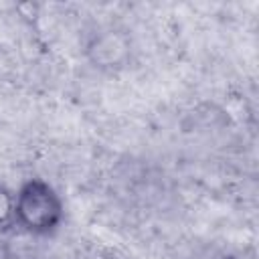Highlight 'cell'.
Wrapping results in <instances>:
<instances>
[{
	"label": "cell",
	"instance_id": "3957f363",
	"mask_svg": "<svg viewBox=\"0 0 259 259\" xmlns=\"http://www.w3.org/2000/svg\"><path fill=\"white\" fill-rule=\"evenodd\" d=\"M14 221V194L0 186V225Z\"/></svg>",
	"mask_w": 259,
	"mask_h": 259
},
{
	"label": "cell",
	"instance_id": "7a4b0ae2",
	"mask_svg": "<svg viewBox=\"0 0 259 259\" xmlns=\"http://www.w3.org/2000/svg\"><path fill=\"white\" fill-rule=\"evenodd\" d=\"M130 38L121 30H101L85 45L87 61L97 69H119L130 59Z\"/></svg>",
	"mask_w": 259,
	"mask_h": 259
},
{
	"label": "cell",
	"instance_id": "6da1fadb",
	"mask_svg": "<svg viewBox=\"0 0 259 259\" xmlns=\"http://www.w3.org/2000/svg\"><path fill=\"white\" fill-rule=\"evenodd\" d=\"M65 206L59 192L42 178H28L14 194V221L32 235H49L63 223Z\"/></svg>",
	"mask_w": 259,
	"mask_h": 259
}]
</instances>
